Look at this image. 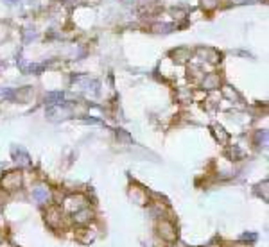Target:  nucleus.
<instances>
[{
    "label": "nucleus",
    "instance_id": "f257e3e1",
    "mask_svg": "<svg viewBox=\"0 0 269 247\" xmlns=\"http://www.w3.org/2000/svg\"><path fill=\"white\" fill-rule=\"evenodd\" d=\"M160 228H163V233H162V231H160V233H162V236H163L165 240H174V235H176V233H174V228L169 224V222H160Z\"/></svg>",
    "mask_w": 269,
    "mask_h": 247
}]
</instances>
